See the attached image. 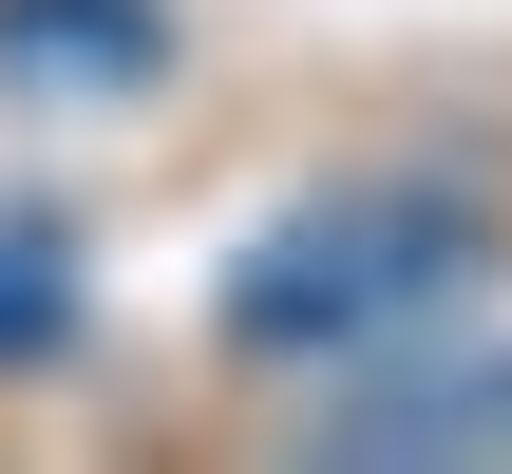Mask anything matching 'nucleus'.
I'll return each instance as SVG.
<instances>
[{"label": "nucleus", "instance_id": "f257e3e1", "mask_svg": "<svg viewBox=\"0 0 512 474\" xmlns=\"http://www.w3.org/2000/svg\"><path fill=\"white\" fill-rule=\"evenodd\" d=\"M475 285H494L475 190H323L228 266V342L247 361H380V342H437Z\"/></svg>", "mask_w": 512, "mask_h": 474}, {"label": "nucleus", "instance_id": "f03ea898", "mask_svg": "<svg viewBox=\"0 0 512 474\" xmlns=\"http://www.w3.org/2000/svg\"><path fill=\"white\" fill-rule=\"evenodd\" d=\"M323 456H512V342H456V361L380 342V380L323 399Z\"/></svg>", "mask_w": 512, "mask_h": 474}, {"label": "nucleus", "instance_id": "7ed1b4c3", "mask_svg": "<svg viewBox=\"0 0 512 474\" xmlns=\"http://www.w3.org/2000/svg\"><path fill=\"white\" fill-rule=\"evenodd\" d=\"M171 57V0H0V76L19 95H133Z\"/></svg>", "mask_w": 512, "mask_h": 474}, {"label": "nucleus", "instance_id": "20e7f679", "mask_svg": "<svg viewBox=\"0 0 512 474\" xmlns=\"http://www.w3.org/2000/svg\"><path fill=\"white\" fill-rule=\"evenodd\" d=\"M57 342H76V247L19 209V228H0V380H19V361H57Z\"/></svg>", "mask_w": 512, "mask_h": 474}]
</instances>
